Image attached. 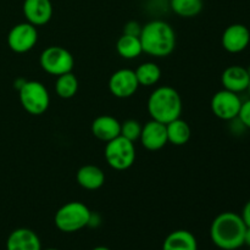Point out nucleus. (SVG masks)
<instances>
[{
    "mask_svg": "<svg viewBox=\"0 0 250 250\" xmlns=\"http://www.w3.org/2000/svg\"><path fill=\"white\" fill-rule=\"evenodd\" d=\"M22 10L27 22L36 27L46 24L53 16L50 0H24Z\"/></svg>",
    "mask_w": 250,
    "mask_h": 250,
    "instance_id": "13",
    "label": "nucleus"
},
{
    "mask_svg": "<svg viewBox=\"0 0 250 250\" xmlns=\"http://www.w3.org/2000/svg\"><path fill=\"white\" fill-rule=\"evenodd\" d=\"M163 250H198L197 239L189 231L177 229L166 237Z\"/></svg>",
    "mask_w": 250,
    "mask_h": 250,
    "instance_id": "18",
    "label": "nucleus"
},
{
    "mask_svg": "<svg viewBox=\"0 0 250 250\" xmlns=\"http://www.w3.org/2000/svg\"><path fill=\"white\" fill-rule=\"evenodd\" d=\"M92 211L81 202H70L56 211L54 222L58 229L65 233H73L89 224Z\"/></svg>",
    "mask_w": 250,
    "mask_h": 250,
    "instance_id": "4",
    "label": "nucleus"
},
{
    "mask_svg": "<svg viewBox=\"0 0 250 250\" xmlns=\"http://www.w3.org/2000/svg\"><path fill=\"white\" fill-rule=\"evenodd\" d=\"M92 133L97 139L107 143L121 134V124L110 115H102L92 122Z\"/></svg>",
    "mask_w": 250,
    "mask_h": 250,
    "instance_id": "16",
    "label": "nucleus"
},
{
    "mask_svg": "<svg viewBox=\"0 0 250 250\" xmlns=\"http://www.w3.org/2000/svg\"><path fill=\"white\" fill-rule=\"evenodd\" d=\"M244 244L250 248V227H247L246 233H244Z\"/></svg>",
    "mask_w": 250,
    "mask_h": 250,
    "instance_id": "28",
    "label": "nucleus"
},
{
    "mask_svg": "<svg viewBox=\"0 0 250 250\" xmlns=\"http://www.w3.org/2000/svg\"><path fill=\"white\" fill-rule=\"evenodd\" d=\"M142 28H143V26H141V24H139L137 21H129V22H127L126 26H125L124 34L139 37L141 36Z\"/></svg>",
    "mask_w": 250,
    "mask_h": 250,
    "instance_id": "26",
    "label": "nucleus"
},
{
    "mask_svg": "<svg viewBox=\"0 0 250 250\" xmlns=\"http://www.w3.org/2000/svg\"><path fill=\"white\" fill-rule=\"evenodd\" d=\"M222 46L231 54L242 53L250 43V31L246 24L233 23L227 27L222 33Z\"/></svg>",
    "mask_w": 250,
    "mask_h": 250,
    "instance_id": "11",
    "label": "nucleus"
},
{
    "mask_svg": "<svg viewBox=\"0 0 250 250\" xmlns=\"http://www.w3.org/2000/svg\"><path fill=\"white\" fill-rule=\"evenodd\" d=\"M139 39L144 53L155 58L168 56L176 46L175 31L167 22L161 20L144 24Z\"/></svg>",
    "mask_w": 250,
    "mask_h": 250,
    "instance_id": "2",
    "label": "nucleus"
},
{
    "mask_svg": "<svg viewBox=\"0 0 250 250\" xmlns=\"http://www.w3.org/2000/svg\"><path fill=\"white\" fill-rule=\"evenodd\" d=\"M19 94L22 107L34 116L44 114L50 104L48 89L38 81H26Z\"/></svg>",
    "mask_w": 250,
    "mask_h": 250,
    "instance_id": "6",
    "label": "nucleus"
},
{
    "mask_svg": "<svg viewBox=\"0 0 250 250\" xmlns=\"http://www.w3.org/2000/svg\"><path fill=\"white\" fill-rule=\"evenodd\" d=\"M6 250H42L41 239L32 229H17L7 237Z\"/></svg>",
    "mask_w": 250,
    "mask_h": 250,
    "instance_id": "15",
    "label": "nucleus"
},
{
    "mask_svg": "<svg viewBox=\"0 0 250 250\" xmlns=\"http://www.w3.org/2000/svg\"><path fill=\"white\" fill-rule=\"evenodd\" d=\"M139 139L142 142V146L146 149H148V150H160L167 143L166 125L155 121V120L146 122L142 127V133Z\"/></svg>",
    "mask_w": 250,
    "mask_h": 250,
    "instance_id": "12",
    "label": "nucleus"
},
{
    "mask_svg": "<svg viewBox=\"0 0 250 250\" xmlns=\"http://www.w3.org/2000/svg\"><path fill=\"white\" fill-rule=\"evenodd\" d=\"M116 50L121 58L132 60L136 59L143 53L142 43L139 37L128 36V34H122L116 43Z\"/></svg>",
    "mask_w": 250,
    "mask_h": 250,
    "instance_id": "20",
    "label": "nucleus"
},
{
    "mask_svg": "<svg viewBox=\"0 0 250 250\" xmlns=\"http://www.w3.org/2000/svg\"><path fill=\"white\" fill-rule=\"evenodd\" d=\"M242 100L237 93L227 89L215 93L211 99V110L216 117L224 121H232L238 117Z\"/></svg>",
    "mask_w": 250,
    "mask_h": 250,
    "instance_id": "9",
    "label": "nucleus"
},
{
    "mask_svg": "<svg viewBox=\"0 0 250 250\" xmlns=\"http://www.w3.org/2000/svg\"><path fill=\"white\" fill-rule=\"evenodd\" d=\"M242 219H243L244 224H246L247 227H250V200L246 203L243 208V211H242Z\"/></svg>",
    "mask_w": 250,
    "mask_h": 250,
    "instance_id": "27",
    "label": "nucleus"
},
{
    "mask_svg": "<svg viewBox=\"0 0 250 250\" xmlns=\"http://www.w3.org/2000/svg\"><path fill=\"white\" fill-rule=\"evenodd\" d=\"M41 66L46 73L53 76H61L72 72L75 60L72 54L62 46L51 45L44 49L41 54Z\"/></svg>",
    "mask_w": 250,
    "mask_h": 250,
    "instance_id": "7",
    "label": "nucleus"
},
{
    "mask_svg": "<svg viewBox=\"0 0 250 250\" xmlns=\"http://www.w3.org/2000/svg\"><path fill=\"white\" fill-rule=\"evenodd\" d=\"M107 165L117 171H125L131 167L136 160V148L133 142L119 136L107 142L104 150Z\"/></svg>",
    "mask_w": 250,
    "mask_h": 250,
    "instance_id": "5",
    "label": "nucleus"
},
{
    "mask_svg": "<svg viewBox=\"0 0 250 250\" xmlns=\"http://www.w3.org/2000/svg\"><path fill=\"white\" fill-rule=\"evenodd\" d=\"M78 185L88 190H97L103 187L105 182V175L100 167L95 165H84L77 171Z\"/></svg>",
    "mask_w": 250,
    "mask_h": 250,
    "instance_id": "17",
    "label": "nucleus"
},
{
    "mask_svg": "<svg viewBox=\"0 0 250 250\" xmlns=\"http://www.w3.org/2000/svg\"><path fill=\"white\" fill-rule=\"evenodd\" d=\"M92 250H111V249H109L107 247L100 246V247H95V248H93Z\"/></svg>",
    "mask_w": 250,
    "mask_h": 250,
    "instance_id": "29",
    "label": "nucleus"
},
{
    "mask_svg": "<svg viewBox=\"0 0 250 250\" xmlns=\"http://www.w3.org/2000/svg\"><path fill=\"white\" fill-rule=\"evenodd\" d=\"M250 76L248 68L241 65H232L222 72L221 82L224 89L233 93H241L248 89Z\"/></svg>",
    "mask_w": 250,
    "mask_h": 250,
    "instance_id": "14",
    "label": "nucleus"
},
{
    "mask_svg": "<svg viewBox=\"0 0 250 250\" xmlns=\"http://www.w3.org/2000/svg\"><path fill=\"white\" fill-rule=\"evenodd\" d=\"M166 131H167V142L173 146H185L190 139L189 125L185 120H181V117L166 125Z\"/></svg>",
    "mask_w": 250,
    "mask_h": 250,
    "instance_id": "19",
    "label": "nucleus"
},
{
    "mask_svg": "<svg viewBox=\"0 0 250 250\" xmlns=\"http://www.w3.org/2000/svg\"><path fill=\"white\" fill-rule=\"evenodd\" d=\"M43 250V249H42ZM44 250H59V249H56V248H48V249H44Z\"/></svg>",
    "mask_w": 250,
    "mask_h": 250,
    "instance_id": "31",
    "label": "nucleus"
},
{
    "mask_svg": "<svg viewBox=\"0 0 250 250\" xmlns=\"http://www.w3.org/2000/svg\"><path fill=\"white\" fill-rule=\"evenodd\" d=\"M237 119L239 120V122H241L246 128L250 129V99L242 103L241 110H239V114Z\"/></svg>",
    "mask_w": 250,
    "mask_h": 250,
    "instance_id": "25",
    "label": "nucleus"
},
{
    "mask_svg": "<svg viewBox=\"0 0 250 250\" xmlns=\"http://www.w3.org/2000/svg\"><path fill=\"white\" fill-rule=\"evenodd\" d=\"M247 226L241 215L232 211L217 215L210 227V238L217 248L236 250L244 246Z\"/></svg>",
    "mask_w": 250,
    "mask_h": 250,
    "instance_id": "1",
    "label": "nucleus"
},
{
    "mask_svg": "<svg viewBox=\"0 0 250 250\" xmlns=\"http://www.w3.org/2000/svg\"><path fill=\"white\" fill-rule=\"evenodd\" d=\"M78 90V80L72 72L58 76L55 82V92L62 99H71Z\"/></svg>",
    "mask_w": 250,
    "mask_h": 250,
    "instance_id": "22",
    "label": "nucleus"
},
{
    "mask_svg": "<svg viewBox=\"0 0 250 250\" xmlns=\"http://www.w3.org/2000/svg\"><path fill=\"white\" fill-rule=\"evenodd\" d=\"M38 42L37 27L29 22H22L10 29L7 34V45L12 51L23 54L32 50Z\"/></svg>",
    "mask_w": 250,
    "mask_h": 250,
    "instance_id": "8",
    "label": "nucleus"
},
{
    "mask_svg": "<svg viewBox=\"0 0 250 250\" xmlns=\"http://www.w3.org/2000/svg\"><path fill=\"white\" fill-rule=\"evenodd\" d=\"M142 125L137 120H126L121 124V134L120 136L125 137L131 142H136L141 138L142 133Z\"/></svg>",
    "mask_w": 250,
    "mask_h": 250,
    "instance_id": "24",
    "label": "nucleus"
},
{
    "mask_svg": "<svg viewBox=\"0 0 250 250\" xmlns=\"http://www.w3.org/2000/svg\"><path fill=\"white\" fill-rule=\"evenodd\" d=\"M139 83L134 71L122 68L111 75L109 80V89L114 97L126 99L134 95L138 90Z\"/></svg>",
    "mask_w": 250,
    "mask_h": 250,
    "instance_id": "10",
    "label": "nucleus"
},
{
    "mask_svg": "<svg viewBox=\"0 0 250 250\" xmlns=\"http://www.w3.org/2000/svg\"><path fill=\"white\" fill-rule=\"evenodd\" d=\"M247 68H248V72H249V76H250V66H249V67H247ZM247 90H248V92H249V94H250V81H249V85H248V89H247Z\"/></svg>",
    "mask_w": 250,
    "mask_h": 250,
    "instance_id": "30",
    "label": "nucleus"
},
{
    "mask_svg": "<svg viewBox=\"0 0 250 250\" xmlns=\"http://www.w3.org/2000/svg\"><path fill=\"white\" fill-rule=\"evenodd\" d=\"M139 85L151 87L156 84L161 77V70L155 62H143L134 71Z\"/></svg>",
    "mask_w": 250,
    "mask_h": 250,
    "instance_id": "21",
    "label": "nucleus"
},
{
    "mask_svg": "<svg viewBox=\"0 0 250 250\" xmlns=\"http://www.w3.org/2000/svg\"><path fill=\"white\" fill-rule=\"evenodd\" d=\"M148 112L151 120L164 125L170 124L181 117L182 99L176 89L168 85H163L154 90L148 99Z\"/></svg>",
    "mask_w": 250,
    "mask_h": 250,
    "instance_id": "3",
    "label": "nucleus"
},
{
    "mask_svg": "<svg viewBox=\"0 0 250 250\" xmlns=\"http://www.w3.org/2000/svg\"><path fill=\"white\" fill-rule=\"evenodd\" d=\"M170 6L181 17H194L203 10V0H170Z\"/></svg>",
    "mask_w": 250,
    "mask_h": 250,
    "instance_id": "23",
    "label": "nucleus"
}]
</instances>
